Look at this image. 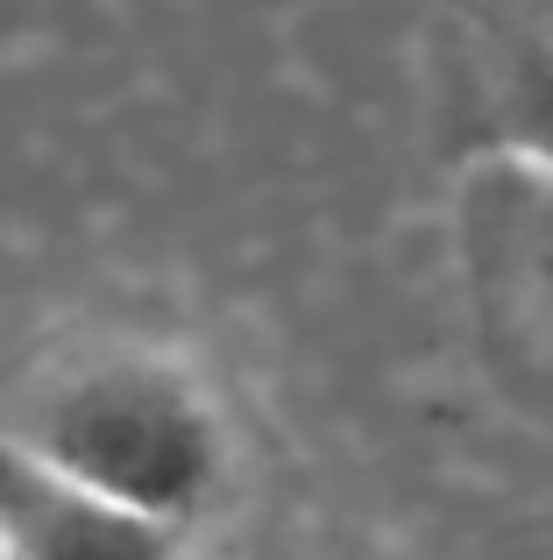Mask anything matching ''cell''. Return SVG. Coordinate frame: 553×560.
I'll use <instances>...</instances> for the list:
<instances>
[{"label": "cell", "instance_id": "1", "mask_svg": "<svg viewBox=\"0 0 553 560\" xmlns=\"http://www.w3.org/2000/svg\"><path fill=\"white\" fill-rule=\"evenodd\" d=\"M14 447L107 504L178 533L227 476V425L170 355L99 348L64 362L14 419Z\"/></svg>", "mask_w": 553, "mask_h": 560}, {"label": "cell", "instance_id": "2", "mask_svg": "<svg viewBox=\"0 0 553 560\" xmlns=\"http://www.w3.org/2000/svg\"><path fill=\"white\" fill-rule=\"evenodd\" d=\"M0 553L8 560H178V533L79 490L0 433Z\"/></svg>", "mask_w": 553, "mask_h": 560}, {"label": "cell", "instance_id": "3", "mask_svg": "<svg viewBox=\"0 0 553 560\" xmlns=\"http://www.w3.org/2000/svg\"><path fill=\"white\" fill-rule=\"evenodd\" d=\"M469 220L483 228V242L497 248L504 284H518V299L553 327V171L490 156V164L475 171Z\"/></svg>", "mask_w": 553, "mask_h": 560}, {"label": "cell", "instance_id": "4", "mask_svg": "<svg viewBox=\"0 0 553 560\" xmlns=\"http://www.w3.org/2000/svg\"><path fill=\"white\" fill-rule=\"evenodd\" d=\"M490 156L553 171V0H511L504 8Z\"/></svg>", "mask_w": 553, "mask_h": 560}, {"label": "cell", "instance_id": "5", "mask_svg": "<svg viewBox=\"0 0 553 560\" xmlns=\"http://www.w3.org/2000/svg\"><path fill=\"white\" fill-rule=\"evenodd\" d=\"M0 560H8V553H0Z\"/></svg>", "mask_w": 553, "mask_h": 560}]
</instances>
